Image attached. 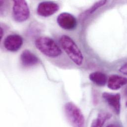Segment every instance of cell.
<instances>
[{
  "mask_svg": "<svg viewBox=\"0 0 127 127\" xmlns=\"http://www.w3.org/2000/svg\"><path fill=\"white\" fill-rule=\"evenodd\" d=\"M60 45L70 60L77 65H81L84 61L83 55L75 42L67 35H63L60 39Z\"/></svg>",
  "mask_w": 127,
  "mask_h": 127,
  "instance_id": "1",
  "label": "cell"
},
{
  "mask_svg": "<svg viewBox=\"0 0 127 127\" xmlns=\"http://www.w3.org/2000/svg\"><path fill=\"white\" fill-rule=\"evenodd\" d=\"M35 45L43 54L50 58L60 56L62 51L59 46L52 39L48 37H40L36 39Z\"/></svg>",
  "mask_w": 127,
  "mask_h": 127,
  "instance_id": "2",
  "label": "cell"
},
{
  "mask_svg": "<svg viewBox=\"0 0 127 127\" xmlns=\"http://www.w3.org/2000/svg\"><path fill=\"white\" fill-rule=\"evenodd\" d=\"M66 117L73 127H84L85 118L80 109L72 102L66 103L64 105Z\"/></svg>",
  "mask_w": 127,
  "mask_h": 127,
  "instance_id": "3",
  "label": "cell"
},
{
  "mask_svg": "<svg viewBox=\"0 0 127 127\" xmlns=\"http://www.w3.org/2000/svg\"><path fill=\"white\" fill-rule=\"evenodd\" d=\"M30 9L27 2L23 0H13L12 16L18 22H22L27 20L30 16Z\"/></svg>",
  "mask_w": 127,
  "mask_h": 127,
  "instance_id": "4",
  "label": "cell"
},
{
  "mask_svg": "<svg viewBox=\"0 0 127 127\" xmlns=\"http://www.w3.org/2000/svg\"><path fill=\"white\" fill-rule=\"evenodd\" d=\"M57 22L59 26L67 30L75 29L77 25V21L75 17L68 12H63L59 15Z\"/></svg>",
  "mask_w": 127,
  "mask_h": 127,
  "instance_id": "5",
  "label": "cell"
},
{
  "mask_svg": "<svg viewBox=\"0 0 127 127\" xmlns=\"http://www.w3.org/2000/svg\"><path fill=\"white\" fill-rule=\"evenodd\" d=\"M60 8L59 4L51 1H45L40 2L37 9L38 15L42 17H49L56 13Z\"/></svg>",
  "mask_w": 127,
  "mask_h": 127,
  "instance_id": "6",
  "label": "cell"
},
{
  "mask_svg": "<svg viewBox=\"0 0 127 127\" xmlns=\"http://www.w3.org/2000/svg\"><path fill=\"white\" fill-rule=\"evenodd\" d=\"M23 40L22 37L17 34H11L7 36L4 40V48L10 52H16L22 47Z\"/></svg>",
  "mask_w": 127,
  "mask_h": 127,
  "instance_id": "7",
  "label": "cell"
},
{
  "mask_svg": "<svg viewBox=\"0 0 127 127\" xmlns=\"http://www.w3.org/2000/svg\"><path fill=\"white\" fill-rule=\"evenodd\" d=\"M102 97L114 112L119 115L121 111V95L119 94L103 93Z\"/></svg>",
  "mask_w": 127,
  "mask_h": 127,
  "instance_id": "8",
  "label": "cell"
},
{
  "mask_svg": "<svg viewBox=\"0 0 127 127\" xmlns=\"http://www.w3.org/2000/svg\"><path fill=\"white\" fill-rule=\"evenodd\" d=\"M107 83L109 89L118 90L127 84V78L118 75H112L108 79Z\"/></svg>",
  "mask_w": 127,
  "mask_h": 127,
  "instance_id": "9",
  "label": "cell"
},
{
  "mask_svg": "<svg viewBox=\"0 0 127 127\" xmlns=\"http://www.w3.org/2000/svg\"><path fill=\"white\" fill-rule=\"evenodd\" d=\"M20 61L23 65L29 67L38 63L39 59L33 53L28 50L24 51L20 55Z\"/></svg>",
  "mask_w": 127,
  "mask_h": 127,
  "instance_id": "10",
  "label": "cell"
},
{
  "mask_svg": "<svg viewBox=\"0 0 127 127\" xmlns=\"http://www.w3.org/2000/svg\"><path fill=\"white\" fill-rule=\"evenodd\" d=\"M90 80L94 84L99 86H104L107 83V77L106 75L101 72H94L89 75Z\"/></svg>",
  "mask_w": 127,
  "mask_h": 127,
  "instance_id": "11",
  "label": "cell"
},
{
  "mask_svg": "<svg viewBox=\"0 0 127 127\" xmlns=\"http://www.w3.org/2000/svg\"><path fill=\"white\" fill-rule=\"evenodd\" d=\"M111 117V115L106 112L99 113L97 117L94 119L92 124L91 127H102L105 122Z\"/></svg>",
  "mask_w": 127,
  "mask_h": 127,
  "instance_id": "12",
  "label": "cell"
},
{
  "mask_svg": "<svg viewBox=\"0 0 127 127\" xmlns=\"http://www.w3.org/2000/svg\"><path fill=\"white\" fill-rule=\"evenodd\" d=\"M107 2L106 0H100L95 2L92 6H91L89 9H87L82 14V18L83 19L87 17L88 16L93 14L95 11H96L98 8L104 5Z\"/></svg>",
  "mask_w": 127,
  "mask_h": 127,
  "instance_id": "13",
  "label": "cell"
},
{
  "mask_svg": "<svg viewBox=\"0 0 127 127\" xmlns=\"http://www.w3.org/2000/svg\"><path fill=\"white\" fill-rule=\"evenodd\" d=\"M119 71L123 74L127 75V63L123 64L119 69Z\"/></svg>",
  "mask_w": 127,
  "mask_h": 127,
  "instance_id": "14",
  "label": "cell"
},
{
  "mask_svg": "<svg viewBox=\"0 0 127 127\" xmlns=\"http://www.w3.org/2000/svg\"><path fill=\"white\" fill-rule=\"evenodd\" d=\"M3 35V30L1 27L0 28V40L2 39V37Z\"/></svg>",
  "mask_w": 127,
  "mask_h": 127,
  "instance_id": "15",
  "label": "cell"
},
{
  "mask_svg": "<svg viewBox=\"0 0 127 127\" xmlns=\"http://www.w3.org/2000/svg\"><path fill=\"white\" fill-rule=\"evenodd\" d=\"M106 127H118L116 125H114V124H110L108 126H107Z\"/></svg>",
  "mask_w": 127,
  "mask_h": 127,
  "instance_id": "16",
  "label": "cell"
},
{
  "mask_svg": "<svg viewBox=\"0 0 127 127\" xmlns=\"http://www.w3.org/2000/svg\"><path fill=\"white\" fill-rule=\"evenodd\" d=\"M125 94H126V95L127 96V88L126 89V90H125Z\"/></svg>",
  "mask_w": 127,
  "mask_h": 127,
  "instance_id": "17",
  "label": "cell"
},
{
  "mask_svg": "<svg viewBox=\"0 0 127 127\" xmlns=\"http://www.w3.org/2000/svg\"><path fill=\"white\" fill-rule=\"evenodd\" d=\"M126 106L127 107V101H126Z\"/></svg>",
  "mask_w": 127,
  "mask_h": 127,
  "instance_id": "18",
  "label": "cell"
}]
</instances>
